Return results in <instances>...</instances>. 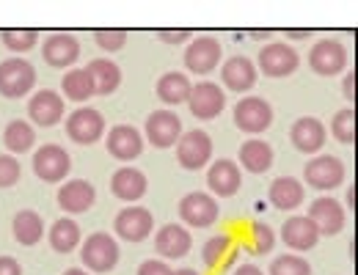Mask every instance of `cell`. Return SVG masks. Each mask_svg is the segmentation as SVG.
Returning a JSON list of instances; mask_svg holds the SVG:
<instances>
[{
  "mask_svg": "<svg viewBox=\"0 0 358 275\" xmlns=\"http://www.w3.org/2000/svg\"><path fill=\"white\" fill-rule=\"evenodd\" d=\"M80 262L91 273H110L119 265V242L105 231L91 234L80 248Z\"/></svg>",
  "mask_w": 358,
  "mask_h": 275,
  "instance_id": "obj_1",
  "label": "cell"
},
{
  "mask_svg": "<svg viewBox=\"0 0 358 275\" xmlns=\"http://www.w3.org/2000/svg\"><path fill=\"white\" fill-rule=\"evenodd\" d=\"M234 124L248 135H259L273 124V107L262 96H245L234 105Z\"/></svg>",
  "mask_w": 358,
  "mask_h": 275,
  "instance_id": "obj_2",
  "label": "cell"
},
{
  "mask_svg": "<svg viewBox=\"0 0 358 275\" xmlns=\"http://www.w3.org/2000/svg\"><path fill=\"white\" fill-rule=\"evenodd\" d=\"M36 86V69L22 58H8L0 64V94L20 99Z\"/></svg>",
  "mask_w": 358,
  "mask_h": 275,
  "instance_id": "obj_3",
  "label": "cell"
},
{
  "mask_svg": "<svg viewBox=\"0 0 358 275\" xmlns=\"http://www.w3.org/2000/svg\"><path fill=\"white\" fill-rule=\"evenodd\" d=\"M345 163L339 157H331V154H317L314 160L306 163L303 168V179L314 190H336L339 184L345 182Z\"/></svg>",
  "mask_w": 358,
  "mask_h": 275,
  "instance_id": "obj_4",
  "label": "cell"
},
{
  "mask_svg": "<svg viewBox=\"0 0 358 275\" xmlns=\"http://www.w3.org/2000/svg\"><path fill=\"white\" fill-rule=\"evenodd\" d=\"M213 157V138L207 135L204 130H190L182 133L177 140V160L185 171H199L210 163Z\"/></svg>",
  "mask_w": 358,
  "mask_h": 275,
  "instance_id": "obj_5",
  "label": "cell"
},
{
  "mask_svg": "<svg viewBox=\"0 0 358 275\" xmlns=\"http://www.w3.org/2000/svg\"><path fill=\"white\" fill-rule=\"evenodd\" d=\"M69 171H72V160H69L66 149H61L55 143H47L42 149H36V154H34V174L42 182H64Z\"/></svg>",
  "mask_w": 358,
  "mask_h": 275,
  "instance_id": "obj_6",
  "label": "cell"
},
{
  "mask_svg": "<svg viewBox=\"0 0 358 275\" xmlns=\"http://www.w3.org/2000/svg\"><path fill=\"white\" fill-rule=\"evenodd\" d=\"M221 209H218V201L207 193H187L182 201H179V218L193 226V229H207L218 221Z\"/></svg>",
  "mask_w": 358,
  "mask_h": 275,
  "instance_id": "obj_7",
  "label": "cell"
},
{
  "mask_svg": "<svg viewBox=\"0 0 358 275\" xmlns=\"http://www.w3.org/2000/svg\"><path fill=\"white\" fill-rule=\"evenodd\" d=\"M309 66L322 77H334L348 66V47L336 39H320L309 52Z\"/></svg>",
  "mask_w": 358,
  "mask_h": 275,
  "instance_id": "obj_8",
  "label": "cell"
},
{
  "mask_svg": "<svg viewBox=\"0 0 358 275\" xmlns=\"http://www.w3.org/2000/svg\"><path fill=\"white\" fill-rule=\"evenodd\" d=\"M257 61H259V72L268 75V77H287L301 64L298 52L289 45H284V42H270V45H265L259 50V58Z\"/></svg>",
  "mask_w": 358,
  "mask_h": 275,
  "instance_id": "obj_9",
  "label": "cell"
},
{
  "mask_svg": "<svg viewBox=\"0 0 358 275\" xmlns=\"http://www.w3.org/2000/svg\"><path fill=\"white\" fill-rule=\"evenodd\" d=\"M306 218L317 226L320 237H336L339 231L345 229V221H348L342 204L336 198H328V195L314 198L309 204V215Z\"/></svg>",
  "mask_w": 358,
  "mask_h": 275,
  "instance_id": "obj_10",
  "label": "cell"
},
{
  "mask_svg": "<svg viewBox=\"0 0 358 275\" xmlns=\"http://www.w3.org/2000/svg\"><path fill=\"white\" fill-rule=\"evenodd\" d=\"M66 135L80 146H91L105 135V119L99 110L94 107H78L69 119H66Z\"/></svg>",
  "mask_w": 358,
  "mask_h": 275,
  "instance_id": "obj_11",
  "label": "cell"
},
{
  "mask_svg": "<svg viewBox=\"0 0 358 275\" xmlns=\"http://www.w3.org/2000/svg\"><path fill=\"white\" fill-rule=\"evenodd\" d=\"M182 138V121L174 110H155L146 119V140L155 149H171Z\"/></svg>",
  "mask_w": 358,
  "mask_h": 275,
  "instance_id": "obj_12",
  "label": "cell"
},
{
  "mask_svg": "<svg viewBox=\"0 0 358 275\" xmlns=\"http://www.w3.org/2000/svg\"><path fill=\"white\" fill-rule=\"evenodd\" d=\"M221 42L213 39V36H199L193 39L190 47L185 50V66L193 72V75H210L213 69H218L221 64Z\"/></svg>",
  "mask_w": 358,
  "mask_h": 275,
  "instance_id": "obj_13",
  "label": "cell"
},
{
  "mask_svg": "<svg viewBox=\"0 0 358 275\" xmlns=\"http://www.w3.org/2000/svg\"><path fill=\"white\" fill-rule=\"evenodd\" d=\"M187 107L196 119L210 121V119L221 116V110L226 107V96L221 86H215V83H196L187 96Z\"/></svg>",
  "mask_w": 358,
  "mask_h": 275,
  "instance_id": "obj_14",
  "label": "cell"
},
{
  "mask_svg": "<svg viewBox=\"0 0 358 275\" xmlns=\"http://www.w3.org/2000/svg\"><path fill=\"white\" fill-rule=\"evenodd\" d=\"M113 229H116V234L122 239H127V242H143L152 234V229H155V218L143 207H124L116 215Z\"/></svg>",
  "mask_w": 358,
  "mask_h": 275,
  "instance_id": "obj_15",
  "label": "cell"
},
{
  "mask_svg": "<svg viewBox=\"0 0 358 275\" xmlns=\"http://www.w3.org/2000/svg\"><path fill=\"white\" fill-rule=\"evenodd\" d=\"M64 96L58 91H36L28 102V116L36 127H55L64 119Z\"/></svg>",
  "mask_w": 358,
  "mask_h": 275,
  "instance_id": "obj_16",
  "label": "cell"
},
{
  "mask_svg": "<svg viewBox=\"0 0 358 275\" xmlns=\"http://www.w3.org/2000/svg\"><path fill=\"white\" fill-rule=\"evenodd\" d=\"M96 201V190L86 179H69L58 187V207L66 215H83L89 212Z\"/></svg>",
  "mask_w": 358,
  "mask_h": 275,
  "instance_id": "obj_17",
  "label": "cell"
},
{
  "mask_svg": "<svg viewBox=\"0 0 358 275\" xmlns=\"http://www.w3.org/2000/svg\"><path fill=\"white\" fill-rule=\"evenodd\" d=\"M42 55L52 69H66L75 66V61L80 58V42L72 34H52L45 39Z\"/></svg>",
  "mask_w": 358,
  "mask_h": 275,
  "instance_id": "obj_18",
  "label": "cell"
},
{
  "mask_svg": "<svg viewBox=\"0 0 358 275\" xmlns=\"http://www.w3.org/2000/svg\"><path fill=\"white\" fill-rule=\"evenodd\" d=\"M257 66H254V61H248L245 55H234V58H229L224 64V69H221V80H224V86L229 91H251L254 86H257Z\"/></svg>",
  "mask_w": 358,
  "mask_h": 275,
  "instance_id": "obj_19",
  "label": "cell"
},
{
  "mask_svg": "<svg viewBox=\"0 0 358 275\" xmlns=\"http://www.w3.org/2000/svg\"><path fill=\"white\" fill-rule=\"evenodd\" d=\"M281 239L292 251H312L314 245L320 242V231L306 215H292L281 226Z\"/></svg>",
  "mask_w": 358,
  "mask_h": 275,
  "instance_id": "obj_20",
  "label": "cell"
},
{
  "mask_svg": "<svg viewBox=\"0 0 358 275\" xmlns=\"http://www.w3.org/2000/svg\"><path fill=\"white\" fill-rule=\"evenodd\" d=\"M190 245H193L190 231L185 229V226H179V223H166L163 229L155 234V248H157V253L163 259H182V256H187Z\"/></svg>",
  "mask_w": 358,
  "mask_h": 275,
  "instance_id": "obj_21",
  "label": "cell"
},
{
  "mask_svg": "<svg viewBox=\"0 0 358 275\" xmlns=\"http://www.w3.org/2000/svg\"><path fill=\"white\" fill-rule=\"evenodd\" d=\"M325 127H322V121L320 119H312V116H303V119H298L295 124H292V130H289V140H292V146L298 149V151H303V154H317L322 146H325Z\"/></svg>",
  "mask_w": 358,
  "mask_h": 275,
  "instance_id": "obj_22",
  "label": "cell"
},
{
  "mask_svg": "<svg viewBox=\"0 0 358 275\" xmlns=\"http://www.w3.org/2000/svg\"><path fill=\"white\" fill-rule=\"evenodd\" d=\"M240 182H243V174H240L237 163H231V160H215V163L210 165V171H207V184H210V190H213L215 195H221V198L234 195V193L240 190Z\"/></svg>",
  "mask_w": 358,
  "mask_h": 275,
  "instance_id": "obj_23",
  "label": "cell"
},
{
  "mask_svg": "<svg viewBox=\"0 0 358 275\" xmlns=\"http://www.w3.org/2000/svg\"><path fill=\"white\" fill-rule=\"evenodd\" d=\"M108 151H110V157H116V160H135V157H141V151H143V135L135 130V127H127V124H122V127H113L110 130V135H108Z\"/></svg>",
  "mask_w": 358,
  "mask_h": 275,
  "instance_id": "obj_24",
  "label": "cell"
},
{
  "mask_svg": "<svg viewBox=\"0 0 358 275\" xmlns=\"http://www.w3.org/2000/svg\"><path fill=\"white\" fill-rule=\"evenodd\" d=\"M270 195V204L281 212H292L303 204L306 198V190H303V182H298L295 177H278L275 182L270 184L268 190Z\"/></svg>",
  "mask_w": 358,
  "mask_h": 275,
  "instance_id": "obj_25",
  "label": "cell"
},
{
  "mask_svg": "<svg viewBox=\"0 0 358 275\" xmlns=\"http://www.w3.org/2000/svg\"><path fill=\"white\" fill-rule=\"evenodd\" d=\"M146 187H149V182H146L143 171H138V168H119L113 174V179H110L113 195L122 198V201H127V204H135L138 198H143L146 195Z\"/></svg>",
  "mask_w": 358,
  "mask_h": 275,
  "instance_id": "obj_26",
  "label": "cell"
},
{
  "mask_svg": "<svg viewBox=\"0 0 358 275\" xmlns=\"http://www.w3.org/2000/svg\"><path fill=\"white\" fill-rule=\"evenodd\" d=\"M11 234H14V239H17L20 245L31 248V245H36V242L42 239V234H45V223H42V218H39L34 209H22V212H17V215H14Z\"/></svg>",
  "mask_w": 358,
  "mask_h": 275,
  "instance_id": "obj_27",
  "label": "cell"
},
{
  "mask_svg": "<svg viewBox=\"0 0 358 275\" xmlns=\"http://www.w3.org/2000/svg\"><path fill=\"white\" fill-rule=\"evenodd\" d=\"M240 165L251 174H265L273 165V149H270L265 140H248L240 146Z\"/></svg>",
  "mask_w": 358,
  "mask_h": 275,
  "instance_id": "obj_28",
  "label": "cell"
},
{
  "mask_svg": "<svg viewBox=\"0 0 358 275\" xmlns=\"http://www.w3.org/2000/svg\"><path fill=\"white\" fill-rule=\"evenodd\" d=\"M86 69H89L91 77H94V89H96V94H102V96L113 94L119 86H122V69H119L113 61H108V58L91 61Z\"/></svg>",
  "mask_w": 358,
  "mask_h": 275,
  "instance_id": "obj_29",
  "label": "cell"
},
{
  "mask_svg": "<svg viewBox=\"0 0 358 275\" xmlns=\"http://www.w3.org/2000/svg\"><path fill=\"white\" fill-rule=\"evenodd\" d=\"M50 245L55 253H72L80 245V226L72 218H61L50 226Z\"/></svg>",
  "mask_w": 358,
  "mask_h": 275,
  "instance_id": "obj_30",
  "label": "cell"
},
{
  "mask_svg": "<svg viewBox=\"0 0 358 275\" xmlns=\"http://www.w3.org/2000/svg\"><path fill=\"white\" fill-rule=\"evenodd\" d=\"M190 89H193V83L182 72H169V75H163L157 80V96L166 105H187Z\"/></svg>",
  "mask_w": 358,
  "mask_h": 275,
  "instance_id": "obj_31",
  "label": "cell"
},
{
  "mask_svg": "<svg viewBox=\"0 0 358 275\" xmlns=\"http://www.w3.org/2000/svg\"><path fill=\"white\" fill-rule=\"evenodd\" d=\"M61 91L72 102H89L91 96L96 94L94 77L89 75V69H69L64 75V80H61Z\"/></svg>",
  "mask_w": 358,
  "mask_h": 275,
  "instance_id": "obj_32",
  "label": "cell"
},
{
  "mask_svg": "<svg viewBox=\"0 0 358 275\" xmlns=\"http://www.w3.org/2000/svg\"><path fill=\"white\" fill-rule=\"evenodd\" d=\"M3 143H6V149H8L11 154H25V151H31L34 143H36V130H34L28 121L14 119V121L6 127V133H3Z\"/></svg>",
  "mask_w": 358,
  "mask_h": 275,
  "instance_id": "obj_33",
  "label": "cell"
},
{
  "mask_svg": "<svg viewBox=\"0 0 358 275\" xmlns=\"http://www.w3.org/2000/svg\"><path fill=\"white\" fill-rule=\"evenodd\" d=\"M0 39H3V45L8 47L11 52H28V50H34L36 42H39V31H34V28H6V31H0Z\"/></svg>",
  "mask_w": 358,
  "mask_h": 275,
  "instance_id": "obj_34",
  "label": "cell"
},
{
  "mask_svg": "<svg viewBox=\"0 0 358 275\" xmlns=\"http://www.w3.org/2000/svg\"><path fill=\"white\" fill-rule=\"evenodd\" d=\"M331 135L336 138L339 143H356V110L345 107L334 116L331 121Z\"/></svg>",
  "mask_w": 358,
  "mask_h": 275,
  "instance_id": "obj_35",
  "label": "cell"
},
{
  "mask_svg": "<svg viewBox=\"0 0 358 275\" xmlns=\"http://www.w3.org/2000/svg\"><path fill=\"white\" fill-rule=\"evenodd\" d=\"M229 251H231V237H229V234H218V237H210V239L204 242L201 259H204L207 267H218L221 259L229 256Z\"/></svg>",
  "mask_w": 358,
  "mask_h": 275,
  "instance_id": "obj_36",
  "label": "cell"
},
{
  "mask_svg": "<svg viewBox=\"0 0 358 275\" xmlns=\"http://www.w3.org/2000/svg\"><path fill=\"white\" fill-rule=\"evenodd\" d=\"M268 275H312V267H309L306 259L292 256V253H284V256H278V259L270 262Z\"/></svg>",
  "mask_w": 358,
  "mask_h": 275,
  "instance_id": "obj_37",
  "label": "cell"
},
{
  "mask_svg": "<svg viewBox=\"0 0 358 275\" xmlns=\"http://www.w3.org/2000/svg\"><path fill=\"white\" fill-rule=\"evenodd\" d=\"M273 245H275V231L270 229L268 223H254L251 226V248H254V253L265 256V253L273 251Z\"/></svg>",
  "mask_w": 358,
  "mask_h": 275,
  "instance_id": "obj_38",
  "label": "cell"
},
{
  "mask_svg": "<svg viewBox=\"0 0 358 275\" xmlns=\"http://www.w3.org/2000/svg\"><path fill=\"white\" fill-rule=\"evenodd\" d=\"M22 177V165L14 154H0V190L14 187Z\"/></svg>",
  "mask_w": 358,
  "mask_h": 275,
  "instance_id": "obj_39",
  "label": "cell"
},
{
  "mask_svg": "<svg viewBox=\"0 0 358 275\" xmlns=\"http://www.w3.org/2000/svg\"><path fill=\"white\" fill-rule=\"evenodd\" d=\"M94 39H96V45L102 47V50L116 52V50H122V47L127 45V31H108V28H99V31H94Z\"/></svg>",
  "mask_w": 358,
  "mask_h": 275,
  "instance_id": "obj_40",
  "label": "cell"
},
{
  "mask_svg": "<svg viewBox=\"0 0 358 275\" xmlns=\"http://www.w3.org/2000/svg\"><path fill=\"white\" fill-rule=\"evenodd\" d=\"M157 39L166 42V45H185L187 39H193V31H187V28H182V31H169V28H163V31H157Z\"/></svg>",
  "mask_w": 358,
  "mask_h": 275,
  "instance_id": "obj_41",
  "label": "cell"
},
{
  "mask_svg": "<svg viewBox=\"0 0 358 275\" xmlns=\"http://www.w3.org/2000/svg\"><path fill=\"white\" fill-rule=\"evenodd\" d=\"M138 275H174V270L160 259H149V262H143L138 267Z\"/></svg>",
  "mask_w": 358,
  "mask_h": 275,
  "instance_id": "obj_42",
  "label": "cell"
},
{
  "mask_svg": "<svg viewBox=\"0 0 358 275\" xmlns=\"http://www.w3.org/2000/svg\"><path fill=\"white\" fill-rule=\"evenodd\" d=\"M0 275H22V267L11 256H0Z\"/></svg>",
  "mask_w": 358,
  "mask_h": 275,
  "instance_id": "obj_43",
  "label": "cell"
},
{
  "mask_svg": "<svg viewBox=\"0 0 358 275\" xmlns=\"http://www.w3.org/2000/svg\"><path fill=\"white\" fill-rule=\"evenodd\" d=\"M342 91L348 96V102H356V72H348L342 80Z\"/></svg>",
  "mask_w": 358,
  "mask_h": 275,
  "instance_id": "obj_44",
  "label": "cell"
},
{
  "mask_svg": "<svg viewBox=\"0 0 358 275\" xmlns=\"http://www.w3.org/2000/svg\"><path fill=\"white\" fill-rule=\"evenodd\" d=\"M284 36H287V39H309V36H312V31H306V28H298V31L287 28V31H284Z\"/></svg>",
  "mask_w": 358,
  "mask_h": 275,
  "instance_id": "obj_45",
  "label": "cell"
},
{
  "mask_svg": "<svg viewBox=\"0 0 358 275\" xmlns=\"http://www.w3.org/2000/svg\"><path fill=\"white\" fill-rule=\"evenodd\" d=\"M234 275H265L257 265H243V267H237L234 270Z\"/></svg>",
  "mask_w": 358,
  "mask_h": 275,
  "instance_id": "obj_46",
  "label": "cell"
},
{
  "mask_svg": "<svg viewBox=\"0 0 358 275\" xmlns=\"http://www.w3.org/2000/svg\"><path fill=\"white\" fill-rule=\"evenodd\" d=\"M248 36H251V39H270L273 31H248Z\"/></svg>",
  "mask_w": 358,
  "mask_h": 275,
  "instance_id": "obj_47",
  "label": "cell"
},
{
  "mask_svg": "<svg viewBox=\"0 0 358 275\" xmlns=\"http://www.w3.org/2000/svg\"><path fill=\"white\" fill-rule=\"evenodd\" d=\"M348 207H353V209H356V187H350V190H348Z\"/></svg>",
  "mask_w": 358,
  "mask_h": 275,
  "instance_id": "obj_48",
  "label": "cell"
},
{
  "mask_svg": "<svg viewBox=\"0 0 358 275\" xmlns=\"http://www.w3.org/2000/svg\"><path fill=\"white\" fill-rule=\"evenodd\" d=\"M64 275H89V273H86V270H80V267H69Z\"/></svg>",
  "mask_w": 358,
  "mask_h": 275,
  "instance_id": "obj_49",
  "label": "cell"
},
{
  "mask_svg": "<svg viewBox=\"0 0 358 275\" xmlns=\"http://www.w3.org/2000/svg\"><path fill=\"white\" fill-rule=\"evenodd\" d=\"M174 275H199L196 270H190V267H185V270H177Z\"/></svg>",
  "mask_w": 358,
  "mask_h": 275,
  "instance_id": "obj_50",
  "label": "cell"
}]
</instances>
